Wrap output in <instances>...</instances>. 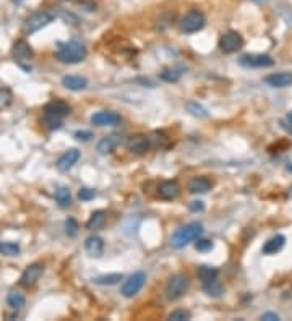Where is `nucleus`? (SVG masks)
Returning <instances> with one entry per match:
<instances>
[{
    "instance_id": "f257e3e1",
    "label": "nucleus",
    "mask_w": 292,
    "mask_h": 321,
    "mask_svg": "<svg viewBox=\"0 0 292 321\" xmlns=\"http://www.w3.org/2000/svg\"><path fill=\"white\" fill-rule=\"evenodd\" d=\"M88 50L85 44H81L80 41H68V43H59L56 50V59L62 64L75 65L80 64L86 59Z\"/></svg>"
},
{
    "instance_id": "f03ea898",
    "label": "nucleus",
    "mask_w": 292,
    "mask_h": 321,
    "mask_svg": "<svg viewBox=\"0 0 292 321\" xmlns=\"http://www.w3.org/2000/svg\"><path fill=\"white\" fill-rule=\"evenodd\" d=\"M202 234H203V224L196 221L184 227H179L171 237V247L174 250H180V248H185L189 243L195 242Z\"/></svg>"
},
{
    "instance_id": "7ed1b4c3",
    "label": "nucleus",
    "mask_w": 292,
    "mask_h": 321,
    "mask_svg": "<svg viewBox=\"0 0 292 321\" xmlns=\"http://www.w3.org/2000/svg\"><path fill=\"white\" fill-rule=\"evenodd\" d=\"M190 289V279L185 274H174L169 277L168 284H166V298L175 302V300H180Z\"/></svg>"
},
{
    "instance_id": "20e7f679",
    "label": "nucleus",
    "mask_w": 292,
    "mask_h": 321,
    "mask_svg": "<svg viewBox=\"0 0 292 321\" xmlns=\"http://www.w3.org/2000/svg\"><path fill=\"white\" fill-rule=\"evenodd\" d=\"M57 15L52 13V12H47V10H41V12H36L33 15H29L26 18V22L23 25V33L25 34H33L36 31L43 29L44 26H47L49 23L54 22V18Z\"/></svg>"
},
{
    "instance_id": "39448f33",
    "label": "nucleus",
    "mask_w": 292,
    "mask_h": 321,
    "mask_svg": "<svg viewBox=\"0 0 292 321\" xmlns=\"http://www.w3.org/2000/svg\"><path fill=\"white\" fill-rule=\"evenodd\" d=\"M205 25H206V16L203 15V12H200V10H190V12L182 18L180 29L185 34H192L203 29Z\"/></svg>"
},
{
    "instance_id": "423d86ee",
    "label": "nucleus",
    "mask_w": 292,
    "mask_h": 321,
    "mask_svg": "<svg viewBox=\"0 0 292 321\" xmlns=\"http://www.w3.org/2000/svg\"><path fill=\"white\" fill-rule=\"evenodd\" d=\"M144 282H146V274L143 271L133 273L130 277H127V281H123V284L120 287V294L127 298H132L141 291Z\"/></svg>"
},
{
    "instance_id": "0eeeda50",
    "label": "nucleus",
    "mask_w": 292,
    "mask_h": 321,
    "mask_svg": "<svg viewBox=\"0 0 292 321\" xmlns=\"http://www.w3.org/2000/svg\"><path fill=\"white\" fill-rule=\"evenodd\" d=\"M244 46V37L237 33V31H226V33L219 37V49L224 54H234L241 50Z\"/></svg>"
},
{
    "instance_id": "6e6552de",
    "label": "nucleus",
    "mask_w": 292,
    "mask_h": 321,
    "mask_svg": "<svg viewBox=\"0 0 292 321\" xmlns=\"http://www.w3.org/2000/svg\"><path fill=\"white\" fill-rule=\"evenodd\" d=\"M239 64L247 68H268L275 65V60L266 54H245L239 59Z\"/></svg>"
},
{
    "instance_id": "1a4fd4ad",
    "label": "nucleus",
    "mask_w": 292,
    "mask_h": 321,
    "mask_svg": "<svg viewBox=\"0 0 292 321\" xmlns=\"http://www.w3.org/2000/svg\"><path fill=\"white\" fill-rule=\"evenodd\" d=\"M43 274H44V265L43 263L29 265L23 271L22 277H20V286H23L26 289L33 287L39 282V279L43 277Z\"/></svg>"
},
{
    "instance_id": "9d476101",
    "label": "nucleus",
    "mask_w": 292,
    "mask_h": 321,
    "mask_svg": "<svg viewBox=\"0 0 292 321\" xmlns=\"http://www.w3.org/2000/svg\"><path fill=\"white\" fill-rule=\"evenodd\" d=\"M122 122L120 114L114 110H99L91 116V123L96 127H114Z\"/></svg>"
},
{
    "instance_id": "9b49d317",
    "label": "nucleus",
    "mask_w": 292,
    "mask_h": 321,
    "mask_svg": "<svg viewBox=\"0 0 292 321\" xmlns=\"http://www.w3.org/2000/svg\"><path fill=\"white\" fill-rule=\"evenodd\" d=\"M70 106L65 101L62 99H52L44 106V116H50V117H57L64 120L67 116H70Z\"/></svg>"
},
{
    "instance_id": "f8f14e48",
    "label": "nucleus",
    "mask_w": 292,
    "mask_h": 321,
    "mask_svg": "<svg viewBox=\"0 0 292 321\" xmlns=\"http://www.w3.org/2000/svg\"><path fill=\"white\" fill-rule=\"evenodd\" d=\"M151 148L150 137L146 135H132L127 140V149L135 153V154H146Z\"/></svg>"
},
{
    "instance_id": "ddd939ff",
    "label": "nucleus",
    "mask_w": 292,
    "mask_h": 321,
    "mask_svg": "<svg viewBox=\"0 0 292 321\" xmlns=\"http://www.w3.org/2000/svg\"><path fill=\"white\" fill-rule=\"evenodd\" d=\"M179 195H180V185L177 180H166L158 188V196L164 201H172Z\"/></svg>"
},
{
    "instance_id": "4468645a",
    "label": "nucleus",
    "mask_w": 292,
    "mask_h": 321,
    "mask_svg": "<svg viewBox=\"0 0 292 321\" xmlns=\"http://www.w3.org/2000/svg\"><path fill=\"white\" fill-rule=\"evenodd\" d=\"M80 151L77 149V148H71V149H68V151H65L64 154H62V156L57 159V162H56V165H57V169L60 171V172H68L73 165H75L77 162H78V159H80Z\"/></svg>"
},
{
    "instance_id": "2eb2a0df",
    "label": "nucleus",
    "mask_w": 292,
    "mask_h": 321,
    "mask_svg": "<svg viewBox=\"0 0 292 321\" xmlns=\"http://www.w3.org/2000/svg\"><path fill=\"white\" fill-rule=\"evenodd\" d=\"M12 55L18 62H28V60L33 59L34 52H33V49H31V46L26 43L25 39H20V41H16V43L13 44Z\"/></svg>"
},
{
    "instance_id": "dca6fc26",
    "label": "nucleus",
    "mask_w": 292,
    "mask_h": 321,
    "mask_svg": "<svg viewBox=\"0 0 292 321\" xmlns=\"http://www.w3.org/2000/svg\"><path fill=\"white\" fill-rule=\"evenodd\" d=\"M265 83L271 88H289V86H292V73L279 71V73L268 75L265 78Z\"/></svg>"
},
{
    "instance_id": "f3484780",
    "label": "nucleus",
    "mask_w": 292,
    "mask_h": 321,
    "mask_svg": "<svg viewBox=\"0 0 292 321\" xmlns=\"http://www.w3.org/2000/svg\"><path fill=\"white\" fill-rule=\"evenodd\" d=\"M213 183L210 179L203 177V175H198V177H193L190 179L189 182V192L193 193V195H203V193H208L211 190Z\"/></svg>"
},
{
    "instance_id": "a211bd4d",
    "label": "nucleus",
    "mask_w": 292,
    "mask_h": 321,
    "mask_svg": "<svg viewBox=\"0 0 292 321\" xmlns=\"http://www.w3.org/2000/svg\"><path fill=\"white\" fill-rule=\"evenodd\" d=\"M119 144H120V137H117V135H109V137H104L99 140L96 149L99 154H111L117 149Z\"/></svg>"
},
{
    "instance_id": "6ab92c4d",
    "label": "nucleus",
    "mask_w": 292,
    "mask_h": 321,
    "mask_svg": "<svg viewBox=\"0 0 292 321\" xmlns=\"http://www.w3.org/2000/svg\"><path fill=\"white\" fill-rule=\"evenodd\" d=\"M62 85L70 91H83L88 88V80L80 75H67L62 78Z\"/></svg>"
},
{
    "instance_id": "aec40b11",
    "label": "nucleus",
    "mask_w": 292,
    "mask_h": 321,
    "mask_svg": "<svg viewBox=\"0 0 292 321\" xmlns=\"http://www.w3.org/2000/svg\"><path fill=\"white\" fill-rule=\"evenodd\" d=\"M85 250L88 252L89 256L99 258L104 252V240L101 239L99 235H91L86 239L85 242Z\"/></svg>"
},
{
    "instance_id": "412c9836",
    "label": "nucleus",
    "mask_w": 292,
    "mask_h": 321,
    "mask_svg": "<svg viewBox=\"0 0 292 321\" xmlns=\"http://www.w3.org/2000/svg\"><path fill=\"white\" fill-rule=\"evenodd\" d=\"M106 221H107V213L104 210H98L89 216V219L86 222V229L88 231H99L104 227Z\"/></svg>"
},
{
    "instance_id": "4be33fe9",
    "label": "nucleus",
    "mask_w": 292,
    "mask_h": 321,
    "mask_svg": "<svg viewBox=\"0 0 292 321\" xmlns=\"http://www.w3.org/2000/svg\"><path fill=\"white\" fill-rule=\"evenodd\" d=\"M284 243H286V237L284 235H275V237H271V239L263 245L262 252H263V255H275V253H278L281 248L284 247Z\"/></svg>"
},
{
    "instance_id": "5701e85b",
    "label": "nucleus",
    "mask_w": 292,
    "mask_h": 321,
    "mask_svg": "<svg viewBox=\"0 0 292 321\" xmlns=\"http://www.w3.org/2000/svg\"><path fill=\"white\" fill-rule=\"evenodd\" d=\"M203 291L210 297H221L224 294V286L219 279H211V281L203 282Z\"/></svg>"
},
{
    "instance_id": "b1692460",
    "label": "nucleus",
    "mask_w": 292,
    "mask_h": 321,
    "mask_svg": "<svg viewBox=\"0 0 292 321\" xmlns=\"http://www.w3.org/2000/svg\"><path fill=\"white\" fill-rule=\"evenodd\" d=\"M56 201L60 208H70L71 206V195H70V190L67 187H59L56 190Z\"/></svg>"
},
{
    "instance_id": "393cba45",
    "label": "nucleus",
    "mask_w": 292,
    "mask_h": 321,
    "mask_svg": "<svg viewBox=\"0 0 292 321\" xmlns=\"http://www.w3.org/2000/svg\"><path fill=\"white\" fill-rule=\"evenodd\" d=\"M122 279H123V276L120 273L102 274V276H98L95 279V284H98V286H116L122 281Z\"/></svg>"
},
{
    "instance_id": "a878e982",
    "label": "nucleus",
    "mask_w": 292,
    "mask_h": 321,
    "mask_svg": "<svg viewBox=\"0 0 292 321\" xmlns=\"http://www.w3.org/2000/svg\"><path fill=\"white\" fill-rule=\"evenodd\" d=\"M196 274H198V277H200L203 282H208V281H211V279H216L219 276V269L217 268H213V266H208V265H203V266L198 268Z\"/></svg>"
},
{
    "instance_id": "bb28decb",
    "label": "nucleus",
    "mask_w": 292,
    "mask_h": 321,
    "mask_svg": "<svg viewBox=\"0 0 292 321\" xmlns=\"http://www.w3.org/2000/svg\"><path fill=\"white\" fill-rule=\"evenodd\" d=\"M185 109H187V112H190L193 117H198V119H206L208 117V110L196 101L185 102Z\"/></svg>"
},
{
    "instance_id": "cd10ccee",
    "label": "nucleus",
    "mask_w": 292,
    "mask_h": 321,
    "mask_svg": "<svg viewBox=\"0 0 292 321\" xmlns=\"http://www.w3.org/2000/svg\"><path fill=\"white\" fill-rule=\"evenodd\" d=\"M22 252V247L15 242H0V255L5 256H16Z\"/></svg>"
},
{
    "instance_id": "c85d7f7f",
    "label": "nucleus",
    "mask_w": 292,
    "mask_h": 321,
    "mask_svg": "<svg viewBox=\"0 0 292 321\" xmlns=\"http://www.w3.org/2000/svg\"><path fill=\"white\" fill-rule=\"evenodd\" d=\"M7 304H8V307H12L13 310H20V308L25 307L26 298H25L23 294H20V292H10L8 297H7Z\"/></svg>"
},
{
    "instance_id": "c756f323",
    "label": "nucleus",
    "mask_w": 292,
    "mask_h": 321,
    "mask_svg": "<svg viewBox=\"0 0 292 321\" xmlns=\"http://www.w3.org/2000/svg\"><path fill=\"white\" fill-rule=\"evenodd\" d=\"M13 102V95L8 88H0V110H4L7 107L12 106Z\"/></svg>"
},
{
    "instance_id": "7c9ffc66",
    "label": "nucleus",
    "mask_w": 292,
    "mask_h": 321,
    "mask_svg": "<svg viewBox=\"0 0 292 321\" xmlns=\"http://www.w3.org/2000/svg\"><path fill=\"white\" fill-rule=\"evenodd\" d=\"M150 141L154 144V146L164 148V146H168L169 138H168V135H166L164 131H153V135L150 137Z\"/></svg>"
},
{
    "instance_id": "2f4dec72",
    "label": "nucleus",
    "mask_w": 292,
    "mask_h": 321,
    "mask_svg": "<svg viewBox=\"0 0 292 321\" xmlns=\"http://www.w3.org/2000/svg\"><path fill=\"white\" fill-rule=\"evenodd\" d=\"M180 77H182L180 70H175V68H166L161 73V80L168 81V83H177L180 80Z\"/></svg>"
},
{
    "instance_id": "473e14b6",
    "label": "nucleus",
    "mask_w": 292,
    "mask_h": 321,
    "mask_svg": "<svg viewBox=\"0 0 292 321\" xmlns=\"http://www.w3.org/2000/svg\"><path fill=\"white\" fill-rule=\"evenodd\" d=\"M43 123L46 125V128H47V130H50V131L59 130V128H62V125H64V123H62V119L50 117V116H44Z\"/></svg>"
},
{
    "instance_id": "72a5a7b5",
    "label": "nucleus",
    "mask_w": 292,
    "mask_h": 321,
    "mask_svg": "<svg viewBox=\"0 0 292 321\" xmlns=\"http://www.w3.org/2000/svg\"><path fill=\"white\" fill-rule=\"evenodd\" d=\"M169 319H172V321H187V319H192V315H190V312H187V310L177 308L169 315Z\"/></svg>"
},
{
    "instance_id": "f704fd0d",
    "label": "nucleus",
    "mask_w": 292,
    "mask_h": 321,
    "mask_svg": "<svg viewBox=\"0 0 292 321\" xmlns=\"http://www.w3.org/2000/svg\"><path fill=\"white\" fill-rule=\"evenodd\" d=\"M195 248H196L198 252H202V253L210 252L211 248H213V242L208 240V239H200V237H198L196 242H195Z\"/></svg>"
},
{
    "instance_id": "c9c22d12",
    "label": "nucleus",
    "mask_w": 292,
    "mask_h": 321,
    "mask_svg": "<svg viewBox=\"0 0 292 321\" xmlns=\"http://www.w3.org/2000/svg\"><path fill=\"white\" fill-rule=\"evenodd\" d=\"M96 196V192L95 190H91V188H80V192H78V198L81 200V201H91L93 198H95Z\"/></svg>"
},
{
    "instance_id": "e433bc0d",
    "label": "nucleus",
    "mask_w": 292,
    "mask_h": 321,
    "mask_svg": "<svg viewBox=\"0 0 292 321\" xmlns=\"http://www.w3.org/2000/svg\"><path fill=\"white\" fill-rule=\"evenodd\" d=\"M65 227H67V234L70 237H75L78 234V224H77L75 219H71V217L65 221Z\"/></svg>"
},
{
    "instance_id": "4c0bfd02",
    "label": "nucleus",
    "mask_w": 292,
    "mask_h": 321,
    "mask_svg": "<svg viewBox=\"0 0 292 321\" xmlns=\"http://www.w3.org/2000/svg\"><path fill=\"white\" fill-rule=\"evenodd\" d=\"M75 138L80 141H89L93 138V133L88 130H78V131H75Z\"/></svg>"
},
{
    "instance_id": "58836bf2",
    "label": "nucleus",
    "mask_w": 292,
    "mask_h": 321,
    "mask_svg": "<svg viewBox=\"0 0 292 321\" xmlns=\"http://www.w3.org/2000/svg\"><path fill=\"white\" fill-rule=\"evenodd\" d=\"M189 210H190L192 213H200V211L205 210V203L200 201V200L192 201V203H189Z\"/></svg>"
},
{
    "instance_id": "ea45409f",
    "label": "nucleus",
    "mask_w": 292,
    "mask_h": 321,
    "mask_svg": "<svg viewBox=\"0 0 292 321\" xmlns=\"http://www.w3.org/2000/svg\"><path fill=\"white\" fill-rule=\"evenodd\" d=\"M262 319H266V321H278L279 316H278L276 313H273V312H268V313H263V315H262Z\"/></svg>"
},
{
    "instance_id": "a19ab883",
    "label": "nucleus",
    "mask_w": 292,
    "mask_h": 321,
    "mask_svg": "<svg viewBox=\"0 0 292 321\" xmlns=\"http://www.w3.org/2000/svg\"><path fill=\"white\" fill-rule=\"evenodd\" d=\"M287 120L290 122V125H292V110H290V112L287 114Z\"/></svg>"
},
{
    "instance_id": "79ce46f5",
    "label": "nucleus",
    "mask_w": 292,
    "mask_h": 321,
    "mask_svg": "<svg viewBox=\"0 0 292 321\" xmlns=\"http://www.w3.org/2000/svg\"><path fill=\"white\" fill-rule=\"evenodd\" d=\"M12 2H13V4H16V5H20V4L23 2V0H12Z\"/></svg>"
},
{
    "instance_id": "37998d69",
    "label": "nucleus",
    "mask_w": 292,
    "mask_h": 321,
    "mask_svg": "<svg viewBox=\"0 0 292 321\" xmlns=\"http://www.w3.org/2000/svg\"><path fill=\"white\" fill-rule=\"evenodd\" d=\"M289 198H292V187H290V190H289Z\"/></svg>"
}]
</instances>
